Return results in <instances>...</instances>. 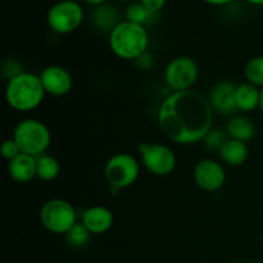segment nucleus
Instances as JSON below:
<instances>
[{
    "label": "nucleus",
    "mask_w": 263,
    "mask_h": 263,
    "mask_svg": "<svg viewBox=\"0 0 263 263\" xmlns=\"http://www.w3.org/2000/svg\"><path fill=\"white\" fill-rule=\"evenodd\" d=\"M157 118L162 133L170 140L190 145L204 140L211 133L213 108L199 92L174 91L162 102Z\"/></svg>",
    "instance_id": "f257e3e1"
},
{
    "label": "nucleus",
    "mask_w": 263,
    "mask_h": 263,
    "mask_svg": "<svg viewBox=\"0 0 263 263\" xmlns=\"http://www.w3.org/2000/svg\"><path fill=\"white\" fill-rule=\"evenodd\" d=\"M40 76L31 72H22L8 81L5 100L8 105L18 112H30L43 103L45 97Z\"/></svg>",
    "instance_id": "f03ea898"
},
{
    "label": "nucleus",
    "mask_w": 263,
    "mask_h": 263,
    "mask_svg": "<svg viewBox=\"0 0 263 263\" xmlns=\"http://www.w3.org/2000/svg\"><path fill=\"white\" fill-rule=\"evenodd\" d=\"M149 36L145 27L138 23L122 21L109 32L110 50L121 59L136 61L146 53Z\"/></svg>",
    "instance_id": "7ed1b4c3"
},
{
    "label": "nucleus",
    "mask_w": 263,
    "mask_h": 263,
    "mask_svg": "<svg viewBox=\"0 0 263 263\" xmlns=\"http://www.w3.org/2000/svg\"><path fill=\"white\" fill-rule=\"evenodd\" d=\"M13 139L20 146L21 152L32 157L43 156L51 141L48 126L35 118L23 120L15 126Z\"/></svg>",
    "instance_id": "20e7f679"
},
{
    "label": "nucleus",
    "mask_w": 263,
    "mask_h": 263,
    "mask_svg": "<svg viewBox=\"0 0 263 263\" xmlns=\"http://www.w3.org/2000/svg\"><path fill=\"white\" fill-rule=\"evenodd\" d=\"M40 220L50 233L66 235L77 223L76 210L64 199H50L41 207Z\"/></svg>",
    "instance_id": "39448f33"
},
{
    "label": "nucleus",
    "mask_w": 263,
    "mask_h": 263,
    "mask_svg": "<svg viewBox=\"0 0 263 263\" xmlns=\"http://www.w3.org/2000/svg\"><path fill=\"white\" fill-rule=\"evenodd\" d=\"M140 166L134 156L118 153L109 158L104 167V177L113 189H126L138 180Z\"/></svg>",
    "instance_id": "423d86ee"
},
{
    "label": "nucleus",
    "mask_w": 263,
    "mask_h": 263,
    "mask_svg": "<svg viewBox=\"0 0 263 263\" xmlns=\"http://www.w3.org/2000/svg\"><path fill=\"white\" fill-rule=\"evenodd\" d=\"M84 20V10L77 2L62 0L49 9L46 21L51 31L59 35H67L80 27Z\"/></svg>",
    "instance_id": "0eeeda50"
},
{
    "label": "nucleus",
    "mask_w": 263,
    "mask_h": 263,
    "mask_svg": "<svg viewBox=\"0 0 263 263\" xmlns=\"http://www.w3.org/2000/svg\"><path fill=\"white\" fill-rule=\"evenodd\" d=\"M199 76L197 62L190 57H177L172 59L164 71V81L174 91H186L192 89Z\"/></svg>",
    "instance_id": "6e6552de"
},
{
    "label": "nucleus",
    "mask_w": 263,
    "mask_h": 263,
    "mask_svg": "<svg viewBox=\"0 0 263 263\" xmlns=\"http://www.w3.org/2000/svg\"><path fill=\"white\" fill-rule=\"evenodd\" d=\"M139 153L145 168L156 176H167L176 168V156L163 144L140 143Z\"/></svg>",
    "instance_id": "1a4fd4ad"
},
{
    "label": "nucleus",
    "mask_w": 263,
    "mask_h": 263,
    "mask_svg": "<svg viewBox=\"0 0 263 263\" xmlns=\"http://www.w3.org/2000/svg\"><path fill=\"white\" fill-rule=\"evenodd\" d=\"M195 184L204 192H217L226 181L225 168L215 159H202L194 167Z\"/></svg>",
    "instance_id": "9d476101"
},
{
    "label": "nucleus",
    "mask_w": 263,
    "mask_h": 263,
    "mask_svg": "<svg viewBox=\"0 0 263 263\" xmlns=\"http://www.w3.org/2000/svg\"><path fill=\"white\" fill-rule=\"evenodd\" d=\"M41 82L46 94L53 97H63L71 91L73 80L69 71L61 66H48L41 71Z\"/></svg>",
    "instance_id": "9b49d317"
},
{
    "label": "nucleus",
    "mask_w": 263,
    "mask_h": 263,
    "mask_svg": "<svg viewBox=\"0 0 263 263\" xmlns=\"http://www.w3.org/2000/svg\"><path fill=\"white\" fill-rule=\"evenodd\" d=\"M115 222L112 211L103 205H94L87 208L82 215V223L90 231V234L99 235L110 230Z\"/></svg>",
    "instance_id": "f8f14e48"
},
{
    "label": "nucleus",
    "mask_w": 263,
    "mask_h": 263,
    "mask_svg": "<svg viewBox=\"0 0 263 263\" xmlns=\"http://www.w3.org/2000/svg\"><path fill=\"white\" fill-rule=\"evenodd\" d=\"M8 172L14 181L25 184L37 177V158L21 153L8 163Z\"/></svg>",
    "instance_id": "ddd939ff"
},
{
    "label": "nucleus",
    "mask_w": 263,
    "mask_h": 263,
    "mask_svg": "<svg viewBox=\"0 0 263 263\" xmlns=\"http://www.w3.org/2000/svg\"><path fill=\"white\" fill-rule=\"evenodd\" d=\"M236 86L231 82H220L211 91L210 103L213 109L220 113H234L236 110L235 104Z\"/></svg>",
    "instance_id": "4468645a"
},
{
    "label": "nucleus",
    "mask_w": 263,
    "mask_h": 263,
    "mask_svg": "<svg viewBox=\"0 0 263 263\" xmlns=\"http://www.w3.org/2000/svg\"><path fill=\"white\" fill-rule=\"evenodd\" d=\"M259 99H261V90L256 85L247 81L236 86L235 104L238 110L252 112L256 108H259Z\"/></svg>",
    "instance_id": "2eb2a0df"
},
{
    "label": "nucleus",
    "mask_w": 263,
    "mask_h": 263,
    "mask_svg": "<svg viewBox=\"0 0 263 263\" xmlns=\"http://www.w3.org/2000/svg\"><path fill=\"white\" fill-rule=\"evenodd\" d=\"M218 152H220L221 159L226 164L233 167L241 166V164L246 163L249 154L247 143H243V141L235 140V139L231 138H229L223 143V145L221 146V149Z\"/></svg>",
    "instance_id": "dca6fc26"
},
{
    "label": "nucleus",
    "mask_w": 263,
    "mask_h": 263,
    "mask_svg": "<svg viewBox=\"0 0 263 263\" xmlns=\"http://www.w3.org/2000/svg\"><path fill=\"white\" fill-rule=\"evenodd\" d=\"M226 134L229 135V138L247 143V141H251L256 135V126H254L253 121L249 118L244 117V116H236L228 123Z\"/></svg>",
    "instance_id": "f3484780"
},
{
    "label": "nucleus",
    "mask_w": 263,
    "mask_h": 263,
    "mask_svg": "<svg viewBox=\"0 0 263 263\" xmlns=\"http://www.w3.org/2000/svg\"><path fill=\"white\" fill-rule=\"evenodd\" d=\"M61 172V164L54 157L40 156L37 157V177L43 181H53Z\"/></svg>",
    "instance_id": "a211bd4d"
},
{
    "label": "nucleus",
    "mask_w": 263,
    "mask_h": 263,
    "mask_svg": "<svg viewBox=\"0 0 263 263\" xmlns=\"http://www.w3.org/2000/svg\"><path fill=\"white\" fill-rule=\"evenodd\" d=\"M244 76L251 84L263 87V55L249 59L244 68Z\"/></svg>",
    "instance_id": "6ab92c4d"
},
{
    "label": "nucleus",
    "mask_w": 263,
    "mask_h": 263,
    "mask_svg": "<svg viewBox=\"0 0 263 263\" xmlns=\"http://www.w3.org/2000/svg\"><path fill=\"white\" fill-rule=\"evenodd\" d=\"M95 23L99 26L100 28H104V30H113L116 26L120 22V15H118V12L116 9H112L109 7H102L98 8V10L95 12Z\"/></svg>",
    "instance_id": "aec40b11"
},
{
    "label": "nucleus",
    "mask_w": 263,
    "mask_h": 263,
    "mask_svg": "<svg viewBox=\"0 0 263 263\" xmlns=\"http://www.w3.org/2000/svg\"><path fill=\"white\" fill-rule=\"evenodd\" d=\"M90 231L84 226V223H76L68 233L66 234V240L72 248H84L90 240Z\"/></svg>",
    "instance_id": "412c9836"
},
{
    "label": "nucleus",
    "mask_w": 263,
    "mask_h": 263,
    "mask_svg": "<svg viewBox=\"0 0 263 263\" xmlns=\"http://www.w3.org/2000/svg\"><path fill=\"white\" fill-rule=\"evenodd\" d=\"M154 15L141 3H133L126 9V21L144 26Z\"/></svg>",
    "instance_id": "4be33fe9"
},
{
    "label": "nucleus",
    "mask_w": 263,
    "mask_h": 263,
    "mask_svg": "<svg viewBox=\"0 0 263 263\" xmlns=\"http://www.w3.org/2000/svg\"><path fill=\"white\" fill-rule=\"evenodd\" d=\"M228 134L223 133V131L220 130H211V133L205 136L204 141H205V145L208 146L210 149H213V151H220L221 146L223 145L226 140H228Z\"/></svg>",
    "instance_id": "5701e85b"
},
{
    "label": "nucleus",
    "mask_w": 263,
    "mask_h": 263,
    "mask_svg": "<svg viewBox=\"0 0 263 263\" xmlns=\"http://www.w3.org/2000/svg\"><path fill=\"white\" fill-rule=\"evenodd\" d=\"M0 152H2L3 158L7 159L8 162L13 161L15 157H18L21 153H22L20 146H18V144L15 143V140L13 138L7 139V140L2 144V149H0Z\"/></svg>",
    "instance_id": "b1692460"
},
{
    "label": "nucleus",
    "mask_w": 263,
    "mask_h": 263,
    "mask_svg": "<svg viewBox=\"0 0 263 263\" xmlns=\"http://www.w3.org/2000/svg\"><path fill=\"white\" fill-rule=\"evenodd\" d=\"M22 72V66L15 61H8L3 64V73H4V76L8 77V81L13 77L21 74Z\"/></svg>",
    "instance_id": "393cba45"
},
{
    "label": "nucleus",
    "mask_w": 263,
    "mask_h": 263,
    "mask_svg": "<svg viewBox=\"0 0 263 263\" xmlns=\"http://www.w3.org/2000/svg\"><path fill=\"white\" fill-rule=\"evenodd\" d=\"M166 2L167 0H140L141 4H143L149 12L153 13V14H157V13L164 7Z\"/></svg>",
    "instance_id": "a878e982"
},
{
    "label": "nucleus",
    "mask_w": 263,
    "mask_h": 263,
    "mask_svg": "<svg viewBox=\"0 0 263 263\" xmlns=\"http://www.w3.org/2000/svg\"><path fill=\"white\" fill-rule=\"evenodd\" d=\"M210 4H216V5H222V4H228V3L233 2V0H205Z\"/></svg>",
    "instance_id": "bb28decb"
},
{
    "label": "nucleus",
    "mask_w": 263,
    "mask_h": 263,
    "mask_svg": "<svg viewBox=\"0 0 263 263\" xmlns=\"http://www.w3.org/2000/svg\"><path fill=\"white\" fill-rule=\"evenodd\" d=\"M85 2L89 3V4H92V5H100V4H103L105 0H85Z\"/></svg>",
    "instance_id": "cd10ccee"
},
{
    "label": "nucleus",
    "mask_w": 263,
    "mask_h": 263,
    "mask_svg": "<svg viewBox=\"0 0 263 263\" xmlns=\"http://www.w3.org/2000/svg\"><path fill=\"white\" fill-rule=\"evenodd\" d=\"M247 2H249L251 4L254 5H263V0H247Z\"/></svg>",
    "instance_id": "c85d7f7f"
},
{
    "label": "nucleus",
    "mask_w": 263,
    "mask_h": 263,
    "mask_svg": "<svg viewBox=\"0 0 263 263\" xmlns=\"http://www.w3.org/2000/svg\"><path fill=\"white\" fill-rule=\"evenodd\" d=\"M259 109L263 115V87L261 89V99H259Z\"/></svg>",
    "instance_id": "c756f323"
},
{
    "label": "nucleus",
    "mask_w": 263,
    "mask_h": 263,
    "mask_svg": "<svg viewBox=\"0 0 263 263\" xmlns=\"http://www.w3.org/2000/svg\"><path fill=\"white\" fill-rule=\"evenodd\" d=\"M231 263H243V262H231Z\"/></svg>",
    "instance_id": "7c9ffc66"
},
{
    "label": "nucleus",
    "mask_w": 263,
    "mask_h": 263,
    "mask_svg": "<svg viewBox=\"0 0 263 263\" xmlns=\"http://www.w3.org/2000/svg\"><path fill=\"white\" fill-rule=\"evenodd\" d=\"M126 2H134V0H126Z\"/></svg>",
    "instance_id": "2f4dec72"
},
{
    "label": "nucleus",
    "mask_w": 263,
    "mask_h": 263,
    "mask_svg": "<svg viewBox=\"0 0 263 263\" xmlns=\"http://www.w3.org/2000/svg\"><path fill=\"white\" fill-rule=\"evenodd\" d=\"M262 244H263V233H262Z\"/></svg>",
    "instance_id": "473e14b6"
},
{
    "label": "nucleus",
    "mask_w": 263,
    "mask_h": 263,
    "mask_svg": "<svg viewBox=\"0 0 263 263\" xmlns=\"http://www.w3.org/2000/svg\"><path fill=\"white\" fill-rule=\"evenodd\" d=\"M259 263H263V262H259Z\"/></svg>",
    "instance_id": "72a5a7b5"
}]
</instances>
